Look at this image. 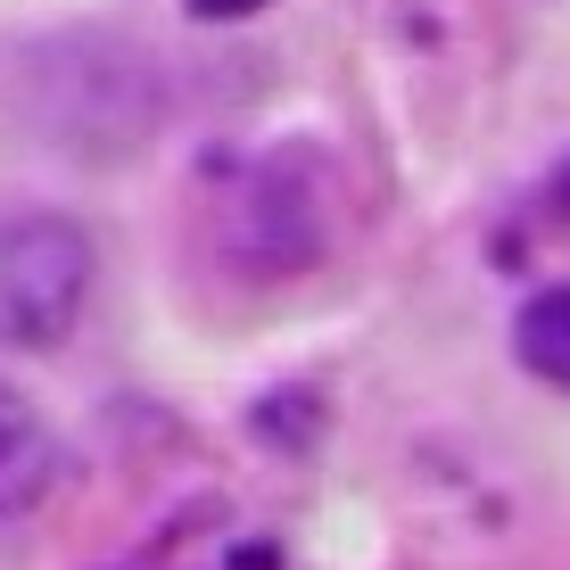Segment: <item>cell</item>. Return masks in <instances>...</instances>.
<instances>
[{
	"label": "cell",
	"instance_id": "1",
	"mask_svg": "<svg viewBox=\"0 0 570 570\" xmlns=\"http://www.w3.org/2000/svg\"><path fill=\"white\" fill-rule=\"evenodd\" d=\"M91 298V240L67 215H0V347H58Z\"/></svg>",
	"mask_w": 570,
	"mask_h": 570
},
{
	"label": "cell",
	"instance_id": "2",
	"mask_svg": "<svg viewBox=\"0 0 570 570\" xmlns=\"http://www.w3.org/2000/svg\"><path fill=\"white\" fill-rule=\"evenodd\" d=\"M224 248L257 273H298L323 248V190H314V166L298 149L248 166L240 199L224 207Z\"/></svg>",
	"mask_w": 570,
	"mask_h": 570
},
{
	"label": "cell",
	"instance_id": "3",
	"mask_svg": "<svg viewBox=\"0 0 570 570\" xmlns=\"http://www.w3.org/2000/svg\"><path fill=\"white\" fill-rule=\"evenodd\" d=\"M50 480H58L50 430L33 422V405L17 397L9 381H0V513H26V504H42Z\"/></svg>",
	"mask_w": 570,
	"mask_h": 570
},
{
	"label": "cell",
	"instance_id": "4",
	"mask_svg": "<svg viewBox=\"0 0 570 570\" xmlns=\"http://www.w3.org/2000/svg\"><path fill=\"white\" fill-rule=\"evenodd\" d=\"M513 356L538 372V381L570 389V289H538L513 323Z\"/></svg>",
	"mask_w": 570,
	"mask_h": 570
},
{
	"label": "cell",
	"instance_id": "5",
	"mask_svg": "<svg viewBox=\"0 0 570 570\" xmlns=\"http://www.w3.org/2000/svg\"><path fill=\"white\" fill-rule=\"evenodd\" d=\"M190 9H199V17H215V26H232V17H257L265 0H190Z\"/></svg>",
	"mask_w": 570,
	"mask_h": 570
},
{
	"label": "cell",
	"instance_id": "6",
	"mask_svg": "<svg viewBox=\"0 0 570 570\" xmlns=\"http://www.w3.org/2000/svg\"><path fill=\"white\" fill-rule=\"evenodd\" d=\"M562 190H570V166H562Z\"/></svg>",
	"mask_w": 570,
	"mask_h": 570
}]
</instances>
